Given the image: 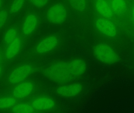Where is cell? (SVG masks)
<instances>
[{"instance_id":"6da1fadb","label":"cell","mask_w":134,"mask_h":113,"mask_svg":"<svg viewBox=\"0 0 134 113\" xmlns=\"http://www.w3.org/2000/svg\"><path fill=\"white\" fill-rule=\"evenodd\" d=\"M44 74L50 81L61 84L79 79L71 58L51 63L44 70Z\"/></svg>"},{"instance_id":"7a4b0ae2","label":"cell","mask_w":134,"mask_h":113,"mask_svg":"<svg viewBox=\"0 0 134 113\" xmlns=\"http://www.w3.org/2000/svg\"><path fill=\"white\" fill-rule=\"evenodd\" d=\"M93 54L97 60L105 64H113L119 60L115 50L106 43H101L96 45L93 49Z\"/></svg>"},{"instance_id":"3957f363","label":"cell","mask_w":134,"mask_h":113,"mask_svg":"<svg viewBox=\"0 0 134 113\" xmlns=\"http://www.w3.org/2000/svg\"><path fill=\"white\" fill-rule=\"evenodd\" d=\"M33 66L29 64H23L15 68L8 77L9 83L12 85H16L25 80L33 72Z\"/></svg>"},{"instance_id":"277c9868","label":"cell","mask_w":134,"mask_h":113,"mask_svg":"<svg viewBox=\"0 0 134 113\" xmlns=\"http://www.w3.org/2000/svg\"><path fill=\"white\" fill-rule=\"evenodd\" d=\"M66 8L64 5L57 3L51 6L46 13V18L49 23L55 24L63 23L66 19Z\"/></svg>"},{"instance_id":"5b68a950","label":"cell","mask_w":134,"mask_h":113,"mask_svg":"<svg viewBox=\"0 0 134 113\" xmlns=\"http://www.w3.org/2000/svg\"><path fill=\"white\" fill-rule=\"evenodd\" d=\"M83 88L81 83L73 82L61 84L56 88L55 92L60 97L70 98L79 96L82 92Z\"/></svg>"},{"instance_id":"8992f818","label":"cell","mask_w":134,"mask_h":113,"mask_svg":"<svg viewBox=\"0 0 134 113\" xmlns=\"http://www.w3.org/2000/svg\"><path fill=\"white\" fill-rule=\"evenodd\" d=\"M39 19L36 13L28 12L23 18L21 22V31L24 36H29L36 30L39 25Z\"/></svg>"},{"instance_id":"52a82bcc","label":"cell","mask_w":134,"mask_h":113,"mask_svg":"<svg viewBox=\"0 0 134 113\" xmlns=\"http://www.w3.org/2000/svg\"><path fill=\"white\" fill-rule=\"evenodd\" d=\"M59 44V40L55 35L46 36L40 40L35 47V52L40 55H45L55 50Z\"/></svg>"},{"instance_id":"ba28073f","label":"cell","mask_w":134,"mask_h":113,"mask_svg":"<svg viewBox=\"0 0 134 113\" xmlns=\"http://www.w3.org/2000/svg\"><path fill=\"white\" fill-rule=\"evenodd\" d=\"M94 25L98 31L106 37H114L117 34L116 27L109 19L101 17H97L94 20Z\"/></svg>"},{"instance_id":"9c48e42d","label":"cell","mask_w":134,"mask_h":113,"mask_svg":"<svg viewBox=\"0 0 134 113\" xmlns=\"http://www.w3.org/2000/svg\"><path fill=\"white\" fill-rule=\"evenodd\" d=\"M34 83L24 81L16 84L12 91V95L16 99H23L30 96L35 89Z\"/></svg>"},{"instance_id":"30bf717a","label":"cell","mask_w":134,"mask_h":113,"mask_svg":"<svg viewBox=\"0 0 134 113\" xmlns=\"http://www.w3.org/2000/svg\"><path fill=\"white\" fill-rule=\"evenodd\" d=\"M31 105L35 111H46L55 108V103L52 99L46 96L36 97L31 101Z\"/></svg>"},{"instance_id":"8fae6325","label":"cell","mask_w":134,"mask_h":113,"mask_svg":"<svg viewBox=\"0 0 134 113\" xmlns=\"http://www.w3.org/2000/svg\"><path fill=\"white\" fill-rule=\"evenodd\" d=\"M27 0H6V6L9 16V20L16 18L23 9Z\"/></svg>"},{"instance_id":"7c38bea8","label":"cell","mask_w":134,"mask_h":113,"mask_svg":"<svg viewBox=\"0 0 134 113\" xmlns=\"http://www.w3.org/2000/svg\"><path fill=\"white\" fill-rule=\"evenodd\" d=\"M94 6L100 17L109 19L112 17L113 12L106 0H95Z\"/></svg>"},{"instance_id":"4fadbf2b","label":"cell","mask_w":134,"mask_h":113,"mask_svg":"<svg viewBox=\"0 0 134 113\" xmlns=\"http://www.w3.org/2000/svg\"><path fill=\"white\" fill-rule=\"evenodd\" d=\"M5 51V57L8 60H11L17 56L22 46V40L19 36L12 42L7 45Z\"/></svg>"},{"instance_id":"5bb4252c","label":"cell","mask_w":134,"mask_h":113,"mask_svg":"<svg viewBox=\"0 0 134 113\" xmlns=\"http://www.w3.org/2000/svg\"><path fill=\"white\" fill-rule=\"evenodd\" d=\"M110 6L113 13L118 15H123L126 12L127 5L125 0H112Z\"/></svg>"},{"instance_id":"9a60e30c","label":"cell","mask_w":134,"mask_h":113,"mask_svg":"<svg viewBox=\"0 0 134 113\" xmlns=\"http://www.w3.org/2000/svg\"><path fill=\"white\" fill-rule=\"evenodd\" d=\"M19 36V29L16 25H13L8 28L4 33L3 41L7 45Z\"/></svg>"},{"instance_id":"2e32d148","label":"cell","mask_w":134,"mask_h":113,"mask_svg":"<svg viewBox=\"0 0 134 113\" xmlns=\"http://www.w3.org/2000/svg\"><path fill=\"white\" fill-rule=\"evenodd\" d=\"M31 105L25 103H19L12 108V112L15 113H29L35 112Z\"/></svg>"},{"instance_id":"e0dca14e","label":"cell","mask_w":134,"mask_h":113,"mask_svg":"<svg viewBox=\"0 0 134 113\" xmlns=\"http://www.w3.org/2000/svg\"><path fill=\"white\" fill-rule=\"evenodd\" d=\"M71 7L79 12H85L88 7L87 0H67Z\"/></svg>"},{"instance_id":"ac0fdd59","label":"cell","mask_w":134,"mask_h":113,"mask_svg":"<svg viewBox=\"0 0 134 113\" xmlns=\"http://www.w3.org/2000/svg\"><path fill=\"white\" fill-rule=\"evenodd\" d=\"M16 100L13 96L0 98V110L12 108L16 104Z\"/></svg>"},{"instance_id":"d6986e66","label":"cell","mask_w":134,"mask_h":113,"mask_svg":"<svg viewBox=\"0 0 134 113\" xmlns=\"http://www.w3.org/2000/svg\"><path fill=\"white\" fill-rule=\"evenodd\" d=\"M9 20V16L6 5L0 10V31Z\"/></svg>"},{"instance_id":"ffe728a7","label":"cell","mask_w":134,"mask_h":113,"mask_svg":"<svg viewBox=\"0 0 134 113\" xmlns=\"http://www.w3.org/2000/svg\"><path fill=\"white\" fill-rule=\"evenodd\" d=\"M30 3L34 7L41 8L45 6L49 0H28Z\"/></svg>"},{"instance_id":"44dd1931","label":"cell","mask_w":134,"mask_h":113,"mask_svg":"<svg viewBox=\"0 0 134 113\" xmlns=\"http://www.w3.org/2000/svg\"><path fill=\"white\" fill-rule=\"evenodd\" d=\"M6 3V0H0V10L5 6Z\"/></svg>"},{"instance_id":"7402d4cb","label":"cell","mask_w":134,"mask_h":113,"mask_svg":"<svg viewBox=\"0 0 134 113\" xmlns=\"http://www.w3.org/2000/svg\"><path fill=\"white\" fill-rule=\"evenodd\" d=\"M131 16H132V19L134 22V6L132 8L131 12Z\"/></svg>"},{"instance_id":"603a6c76","label":"cell","mask_w":134,"mask_h":113,"mask_svg":"<svg viewBox=\"0 0 134 113\" xmlns=\"http://www.w3.org/2000/svg\"><path fill=\"white\" fill-rule=\"evenodd\" d=\"M2 71H3V69H2V66L0 65V77L2 74Z\"/></svg>"},{"instance_id":"cb8c5ba5","label":"cell","mask_w":134,"mask_h":113,"mask_svg":"<svg viewBox=\"0 0 134 113\" xmlns=\"http://www.w3.org/2000/svg\"><path fill=\"white\" fill-rule=\"evenodd\" d=\"M2 56L1 54V52H0V62H1V60Z\"/></svg>"}]
</instances>
